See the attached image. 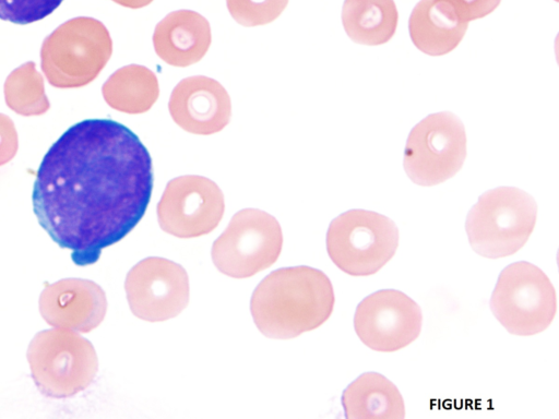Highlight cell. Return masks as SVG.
I'll use <instances>...</instances> for the list:
<instances>
[{
    "mask_svg": "<svg viewBox=\"0 0 559 419\" xmlns=\"http://www.w3.org/2000/svg\"><path fill=\"white\" fill-rule=\"evenodd\" d=\"M334 302L329 277L302 265L265 276L252 294L250 311L263 335L288 339L322 325L331 316Z\"/></svg>",
    "mask_w": 559,
    "mask_h": 419,
    "instance_id": "cell-2",
    "label": "cell"
},
{
    "mask_svg": "<svg viewBox=\"0 0 559 419\" xmlns=\"http://www.w3.org/2000/svg\"><path fill=\"white\" fill-rule=\"evenodd\" d=\"M489 306L510 334L530 336L545 331L552 322L556 290L538 266L519 261L501 271Z\"/></svg>",
    "mask_w": 559,
    "mask_h": 419,
    "instance_id": "cell-6",
    "label": "cell"
},
{
    "mask_svg": "<svg viewBox=\"0 0 559 419\" xmlns=\"http://www.w3.org/2000/svg\"><path fill=\"white\" fill-rule=\"evenodd\" d=\"M118 4L130 8V9H140L148 5L153 0H112Z\"/></svg>",
    "mask_w": 559,
    "mask_h": 419,
    "instance_id": "cell-22",
    "label": "cell"
},
{
    "mask_svg": "<svg viewBox=\"0 0 559 419\" xmlns=\"http://www.w3.org/2000/svg\"><path fill=\"white\" fill-rule=\"evenodd\" d=\"M225 211L219 187L202 176L171 179L157 204L160 228L178 238H194L214 230Z\"/></svg>",
    "mask_w": 559,
    "mask_h": 419,
    "instance_id": "cell-9",
    "label": "cell"
},
{
    "mask_svg": "<svg viewBox=\"0 0 559 419\" xmlns=\"http://www.w3.org/2000/svg\"><path fill=\"white\" fill-rule=\"evenodd\" d=\"M132 313L147 322L177 316L189 302L186 270L164 258L150 256L135 264L124 282Z\"/></svg>",
    "mask_w": 559,
    "mask_h": 419,
    "instance_id": "cell-11",
    "label": "cell"
},
{
    "mask_svg": "<svg viewBox=\"0 0 559 419\" xmlns=\"http://www.w3.org/2000/svg\"><path fill=\"white\" fill-rule=\"evenodd\" d=\"M26 357L37 388L53 398L85 390L98 369L92 343L71 330L57 327L37 333Z\"/></svg>",
    "mask_w": 559,
    "mask_h": 419,
    "instance_id": "cell-4",
    "label": "cell"
},
{
    "mask_svg": "<svg viewBox=\"0 0 559 419\" xmlns=\"http://www.w3.org/2000/svg\"><path fill=\"white\" fill-rule=\"evenodd\" d=\"M168 110L181 129L210 135L229 122L231 103L225 87L214 79L195 75L181 80L173 89Z\"/></svg>",
    "mask_w": 559,
    "mask_h": 419,
    "instance_id": "cell-12",
    "label": "cell"
},
{
    "mask_svg": "<svg viewBox=\"0 0 559 419\" xmlns=\"http://www.w3.org/2000/svg\"><path fill=\"white\" fill-rule=\"evenodd\" d=\"M347 419H403L404 399L393 382L377 372H366L342 394Z\"/></svg>",
    "mask_w": 559,
    "mask_h": 419,
    "instance_id": "cell-16",
    "label": "cell"
},
{
    "mask_svg": "<svg viewBox=\"0 0 559 419\" xmlns=\"http://www.w3.org/2000/svg\"><path fill=\"white\" fill-rule=\"evenodd\" d=\"M399 13L393 0H345L342 23L348 37L360 45L389 41L397 26Z\"/></svg>",
    "mask_w": 559,
    "mask_h": 419,
    "instance_id": "cell-17",
    "label": "cell"
},
{
    "mask_svg": "<svg viewBox=\"0 0 559 419\" xmlns=\"http://www.w3.org/2000/svg\"><path fill=\"white\" fill-rule=\"evenodd\" d=\"M159 95L157 76L144 65L130 64L115 73L108 82L106 96L110 105L128 113H143Z\"/></svg>",
    "mask_w": 559,
    "mask_h": 419,
    "instance_id": "cell-18",
    "label": "cell"
},
{
    "mask_svg": "<svg viewBox=\"0 0 559 419\" xmlns=\"http://www.w3.org/2000/svg\"><path fill=\"white\" fill-rule=\"evenodd\" d=\"M231 17L242 26L265 25L276 20L288 0H226Z\"/></svg>",
    "mask_w": 559,
    "mask_h": 419,
    "instance_id": "cell-19",
    "label": "cell"
},
{
    "mask_svg": "<svg viewBox=\"0 0 559 419\" xmlns=\"http://www.w3.org/2000/svg\"><path fill=\"white\" fill-rule=\"evenodd\" d=\"M63 0H0V19L26 25L50 15Z\"/></svg>",
    "mask_w": 559,
    "mask_h": 419,
    "instance_id": "cell-20",
    "label": "cell"
},
{
    "mask_svg": "<svg viewBox=\"0 0 559 419\" xmlns=\"http://www.w3.org/2000/svg\"><path fill=\"white\" fill-rule=\"evenodd\" d=\"M456 11L459 16L465 21H474L490 14L501 0H445Z\"/></svg>",
    "mask_w": 559,
    "mask_h": 419,
    "instance_id": "cell-21",
    "label": "cell"
},
{
    "mask_svg": "<svg viewBox=\"0 0 559 419\" xmlns=\"http://www.w3.org/2000/svg\"><path fill=\"white\" fill-rule=\"evenodd\" d=\"M212 41L209 21L195 11L168 13L154 29L156 55L167 64L188 67L200 61Z\"/></svg>",
    "mask_w": 559,
    "mask_h": 419,
    "instance_id": "cell-14",
    "label": "cell"
},
{
    "mask_svg": "<svg viewBox=\"0 0 559 419\" xmlns=\"http://www.w3.org/2000/svg\"><path fill=\"white\" fill-rule=\"evenodd\" d=\"M421 309L396 289H381L364 298L354 315L359 339L370 349L391 352L413 343L420 334Z\"/></svg>",
    "mask_w": 559,
    "mask_h": 419,
    "instance_id": "cell-10",
    "label": "cell"
},
{
    "mask_svg": "<svg viewBox=\"0 0 559 419\" xmlns=\"http://www.w3.org/2000/svg\"><path fill=\"white\" fill-rule=\"evenodd\" d=\"M399 238V228L391 218L372 211L349 210L331 222L326 250L344 273L368 276L393 258Z\"/></svg>",
    "mask_w": 559,
    "mask_h": 419,
    "instance_id": "cell-5",
    "label": "cell"
},
{
    "mask_svg": "<svg viewBox=\"0 0 559 419\" xmlns=\"http://www.w3.org/2000/svg\"><path fill=\"white\" fill-rule=\"evenodd\" d=\"M465 157V128L454 113L442 111L429 115L411 130L403 165L414 183L430 187L456 175Z\"/></svg>",
    "mask_w": 559,
    "mask_h": 419,
    "instance_id": "cell-7",
    "label": "cell"
},
{
    "mask_svg": "<svg viewBox=\"0 0 559 419\" xmlns=\"http://www.w3.org/2000/svg\"><path fill=\"white\" fill-rule=\"evenodd\" d=\"M152 189V159L139 136L115 120L86 119L44 155L33 210L50 238L71 251L74 264L86 266L136 226Z\"/></svg>",
    "mask_w": 559,
    "mask_h": 419,
    "instance_id": "cell-1",
    "label": "cell"
},
{
    "mask_svg": "<svg viewBox=\"0 0 559 419\" xmlns=\"http://www.w3.org/2000/svg\"><path fill=\"white\" fill-rule=\"evenodd\" d=\"M537 218L532 195L514 187L486 191L469 210L465 230L472 249L498 259L518 252L528 240Z\"/></svg>",
    "mask_w": 559,
    "mask_h": 419,
    "instance_id": "cell-3",
    "label": "cell"
},
{
    "mask_svg": "<svg viewBox=\"0 0 559 419\" xmlns=\"http://www.w3.org/2000/svg\"><path fill=\"white\" fill-rule=\"evenodd\" d=\"M105 291L88 279L66 278L47 284L39 297V311L51 326L88 333L105 318Z\"/></svg>",
    "mask_w": 559,
    "mask_h": 419,
    "instance_id": "cell-13",
    "label": "cell"
},
{
    "mask_svg": "<svg viewBox=\"0 0 559 419\" xmlns=\"http://www.w3.org/2000/svg\"><path fill=\"white\" fill-rule=\"evenodd\" d=\"M282 228L275 217L255 208L237 212L212 246L216 268L234 278H247L270 267L281 254Z\"/></svg>",
    "mask_w": 559,
    "mask_h": 419,
    "instance_id": "cell-8",
    "label": "cell"
},
{
    "mask_svg": "<svg viewBox=\"0 0 559 419\" xmlns=\"http://www.w3.org/2000/svg\"><path fill=\"white\" fill-rule=\"evenodd\" d=\"M467 26L445 0H420L408 20L413 44L429 56H443L456 48Z\"/></svg>",
    "mask_w": 559,
    "mask_h": 419,
    "instance_id": "cell-15",
    "label": "cell"
}]
</instances>
